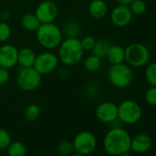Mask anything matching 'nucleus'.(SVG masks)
I'll list each match as a JSON object with an SVG mask.
<instances>
[{
    "mask_svg": "<svg viewBox=\"0 0 156 156\" xmlns=\"http://www.w3.org/2000/svg\"><path fill=\"white\" fill-rule=\"evenodd\" d=\"M59 64L58 55L51 51H43L36 55L33 67L41 74H49L53 72Z\"/></svg>",
    "mask_w": 156,
    "mask_h": 156,
    "instance_id": "1a4fd4ad",
    "label": "nucleus"
},
{
    "mask_svg": "<svg viewBox=\"0 0 156 156\" xmlns=\"http://www.w3.org/2000/svg\"><path fill=\"white\" fill-rule=\"evenodd\" d=\"M19 50L12 44L0 46V67L11 69L18 64Z\"/></svg>",
    "mask_w": 156,
    "mask_h": 156,
    "instance_id": "ddd939ff",
    "label": "nucleus"
},
{
    "mask_svg": "<svg viewBox=\"0 0 156 156\" xmlns=\"http://www.w3.org/2000/svg\"><path fill=\"white\" fill-rule=\"evenodd\" d=\"M145 79L151 87H156V62H151L145 69Z\"/></svg>",
    "mask_w": 156,
    "mask_h": 156,
    "instance_id": "b1692460",
    "label": "nucleus"
},
{
    "mask_svg": "<svg viewBox=\"0 0 156 156\" xmlns=\"http://www.w3.org/2000/svg\"><path fill=\"white\" fill-rule=\"evenodd\" d=\"M145 101L150 106H156V87H151L147 89L144 96Z\"/></svg>",
    "mask_w": 156,
    "mask_h": 156,
    "instance_id": "c85d7f7f",
    "label": "nucleus"
},
{
    "mask_svg": "<svg viewBox=\"0 0 156 156\" xmlns=\"http://www.w3.org/2000/svg\"><path fill=\"white\" fill-rule=\"evenodd\" d=\"M10 77V73L9 69L0 67V86H4L6 85Z\"/></svg>",
    "mask_w": 156,
    "mask_h": 156,
    "instance_id": "7c9ffc66",
    "label": "nucleus"
},
{
    "mask_svg": "<svg viewBox=\"0 0 156 156\" xmlns=\"http://www.w3.org/2000/svg\"><path fill=\"white\" fill-rule=\"evenodd\" d=\"M149 49L142 43L135 42L125 48V62L130 67L140 68L145 66L150 61Z\"/></svg>",
    "mask_w": 156,
    "mask_h": 156,
    "instance_id": "423d86ee",
    "label": "nucleus"
},
{
    "mask_svg": "<svg viewBox=\"0 0 156 156\" xmlns=\"http://www.w3.org/2000/svg\"><path fill=\"white\" fill-rule=\"evenodd\" d=\"M141 117L142 108L140 104L134 100L127 99L118 106V119L122 124H136L140 120Z\"/></svg>",
    "mask_w": 156,
    "mask_h": 156,
    "instance_id": "0eeeda50",
    "label": "nucleus"
},
{
    "mask_svg": "<svg viewBox=\"0 0 156 156\" xmlns=\"http://www.w3.org/2000/svg\"><path fill=\"white\" fill-rule=\"evenodd\" d=\"M80 41H81L82 48L86 51H92L93 50L97 40L93 36H85L80 40Z\"/></svg>",
    "mask_w": 156,
    "mask_h": 156,
    "instance_id": "c756f323",
    "label": "nucleus"
},
{
    "mask_svg": "<svg viewBox=\"0 0 156 156\" xmlns=\"http://www.w3.org/2000/svg\"><path fill=\"white\" fill-rule=\"evenodd\" d=\"M0 21H2V20H1V13H0Z\"/></svg>",
    "mask_w": 156,
    "mask_h": 156,
    "instance_id": "c9c22d12",
    "label": "nucleus"
},
{
    "mask_svg": "<svg viewBox=\"0 0 156 156\" xmlns=\"http://www.w3.org/2000/svg\"><path fill=\"white\" fill-rule=\"evenodd\" d=\"M24 115L28 121H35L41 115V108L36 104H30L27 106Z\"/></svg>",
    "mask_w": 156,
    "mask_h": 156,
    "instance_id": "393cba45",
    "label": "nucleus"
},
{
    "mask_svg": "<svg viewBox=\"0 0 156 156\" xmlns=\"http://www.w3.org/2000/svg\"><path fill=\"white\" fill-rule=\"evenodd\" d=\"M129 8L133 16H140L144 14L147 9V6L144 0H133L129 3Z\"/></svg>",
    "mask_w": 156,
    "mask_h": 156,
    "instance_id": "5701e85b",
    "label": "nucleus"
},
{
    "mask_svg": "<svg viewBox=\"0 0 156 156\" xmlns=\"http://www.w3.org/2000/svg\"><path fill=\"white\" fill-rule=\"evenodd\" d=\"M97 119L106 124H112L118 119V105L111 101L100 103L96 108Z\"/></svg>",
    "mask_w": 156,
    "mask_h": 156,
    "instance_id": "9b49d317",
    "label": "nucleus"
},
{
    "mask_svg": "<svg viewBox=\"0 0 156 156\" xmlns=\"http://www.w3.org/2000/svg\"><path fill=\"white\" fill-rule=\"evenodd\" d=\"M130 141L131 137L126 129L121 127H113L106 133L103 147L108 154L117 156L130 151Z\"/></svg>",
    "mask_w": 156,
    "mask_h": 156,
    "instance_id": "f257e3e1",
    "label": "nucleus"
},
{
    "mask_svg": "<svg viewBox=\"0 0 156 156\" xmlns=\"http://www.w3.org/2000/svg\"><path fill=\"white\" fill-rule=\"evenodd\" d=\"M70 156H85V155H82V154H80V153H77V152H73V153H72Z\"/></svg>",
    "mask_w": 156,
    "mask_h": 156,
    "instance_id": "f704fd0d",
    "label": "nucleus"
},
{
    "mask_svg": "<svg viewBox=\"0 0 156 156\" xmlns=\"http://www.w3.org/2000/svg\"><path fill=\"white\" fill-rule=\"evenodd\" d=\"M106 58L111 64L121 63L125 62V49L117 44H111L109 47Z\"/></svg>",
    "mask_w": 156,
    "mask_h": 156,
    "instance_id": "f3484780",
    "label": "nucleus"
},
{
    "mask_svg": "<svg viewBox=\"0 0 156 156\" xmlns=\"http://www.w3.org/2000/svg\"><path fill=\"white\" fill-rule=\"evenodd\" d=\"M7 152L9 156H26L27 155V148L22 141L15 140L11 141V143L7 148Z\"/></svg>",
    "mask_w": 156,
    "mask_h": 156,
    "instance_id": "412c9836",
    "label": "nucleus"
},
{
    "mask_svg": "<svg viewBox=\"0 0 156 156\" xmlns=\"http://www.w3.org/2000/svg\"><path fill=\"white\" fill-rule=\"evenodd\" d=\"M35 59H36V53L32 49L29 47H23L20 50H19L18 63L21 67H32Z\"/></svg>",
    "mask_w": 156,
    "mask_h": 156,
    "instance_id": "dca6fc26",
    "label": "nucleus"
},
{
    "mask_svg": "<svg viewBox=\"0 0 156 156\" xmlns=\"http://www.w3.org/2000/svg\"><path fill=\"white\" fill-rule=\"evenodd\" d=\"M111 46V42L109 40L103 38L100 40H98L96 41V44L92 50L93 54L98 56L99 58H106V55L108 53V51L109 49V47Z\"/></svg>",
    "mask_w": 156,
    "mask_h": 156,
    "instance_id": "aec40b11",
    "label": "nucleus"
},
{
    "mask_svg": "<svg viewBox=\"0 0 156 156\" xmlns=\"http://www.w3.org/2000/svg\"><path fill=\"white\" fill-rule=\"evenodd\" d=\"M26 156H27V155H26Z\"/></svg>",
    "mask_w": 156,
    "mask_h": 156,
    "instance_id": "4c0bfd02",
    "label": "nucleus"
},
{
    "mask_svg": "<svg viewBox=\"0 0 156 156\" xmlns=\"http://www.w3.org/2000/svg\"><path fill=\"white\" fill-rule=\"evenodd\" d=\"M20 23L25 30L30 32L36 31L41 24L36 17L35 13H26L25 15H23L20 20Z\"/></svg>",
    "mask_w": 156,
    "mask_h": 156,
    "instance_id": "a211bd4d",
    "label": "nucleus"
},
{
    "mask_svg": "<svg viewBox=\"0 0 156 156\" xmlns=\"http://www.w3.org/2000/svg\"><path fill=\"white\" fill-rule=\"evenodd\" d=\"M117 156H131V154L129 153V151H127V152H123V153H120Z\"/></svg>",
    "mask_w": 156,
    "mask_h": 156,
    "instance_id": "72a5a7b5",
    "label": "nucleus"
},
{
    "mask_svg": "<svg viewBox=\"0 0 156 156\" xmlns=\"http://www.w3.org/2000/svg\"><path fill=\"white\" fill-rule=\"evenodd\" d=\"M132 19L133 14L127 5L118 4V6L112 9L110 14L111 22L119 28H124L128 26L131 22Z\"/></svg>",
    "mask_w": 156,
    "mask_h": 156,
    "instance_id": "f8f14e48",
    "label": "nucleus"
},
{
    "mask_svg": "<svg viewBox=\"0 0 156 156\" xmlns=\"http://www.w3.org/2000/svg\"><path fill=\"white\" fill-rule=\"evenodd\" d=\"M35 32L38 42L49 51L58 48L63 40L62 30L53 22L41 23Z\"/></svg>",
    "mask_w": 156,
    "mask_h": 156,
    "instance_id": "7ed1b4c3",
    "label": "nucleus"
},
{
    "mask_svg": "<svg viewBox=\"0 0 156 156\" xmlns=\"http://www.w3.org/2000/svg\"><path fill=\"white\" fill-rule=\"evenodd\" d=\"M72 142L74 152L80 153L85 156L93 153L98 146L97 137L94 133L88 130L78 132L74 136Z\"/></svg>",
    "mask_w": 156,
    "mask_h": 156,
    "instance_id": "6e6552de",
    "label": "nucleus"
},
{
    "mask_svg": "<svg viewBox=\"0 0 156 156\" xmlns=\"http://www.w3.org/2000/svg\"><path fill=\"white\" fill-rule=\"evenodd\" d=\"M131 1H133V0H116V2H117L118 4H120V5H127V6H129V3H130Z\"/></svg>",
    "mask_w": 156,
    "mask_h": 156,
    "instance_id": "473e14b6",
    "label": "nucleus"
},
{
    "mask_svg": "<svg viewBox=\"0 0 156 156\" xmlns=\"http://www.w3.org/2000/svg\"><path fill=\"white\" fill-rule=\"evenodd\" d=\"M108 11V7L104 0H92L88 6L89 15L97 20L106 17Z\"/></svg>",
    "mask_w": 156,
    "mask_h": 156,
    "instance_id": "2eb2a0df",
    "label": "nucleus"
},
{
    "mask_svg": "<svg viewBox=\"0 0 156 156\" xmlns=\"http://www.w3.org/2000/svg\"><path fill=\"white\" fill-rule=\"evenodd\" d=\"M11 36V28L7 21H0V42H6Z\"/></svg>",
    "mask_w": 156,
    "mask_h": 156,
    "instance_id": "a878e982",
    "label": "nucleus"
},
{
    "mask_svg": "<svg viewBox=\"0 0 156 156\" xmlns=\"http://www.w3.org/2000/svg\"><path fill=\"white\" fill-rule=\"evenodd\" d=\"M58 14L59 9L51 0H44L41 2L35 10V15L41 23L54 22L58 17Z\"/></svg>",
    "mask_w": 156,
    "mask_h": 156,
    "instance_id": "9d476101",
    "label": "nucleus"
},
{
    "mask_svg": "<svg viewBox=\"0 0 156 156\" xmlns=\"http://www.w3.org/2000/svg\"><path fill=\"white\" fill-rule=\"evenodd\" d=\"M11 141L10 133L4 129H0V150H7Z\"/></svg>",
    "mask_w": 156,
    "mask_h": 156,
    "instance_id": "cd10ccee",
    "label": "nucleus"
},
{
    "mask_svg": "<svg viewBox=\"0 0 156 156\" xmlns=\"http://www.w3.org/2000/svg\"><path fill=\"white\" fill-rule=\"evenodd\" d=\"M62 32L66 38H79L81 35V28L78 22L70 20L63 25Z\"/></svg>",
    "mask_w": 156,
    "mask_h": 156,
    "instance_id": "6ab92c4d",
    "label": "nucleus"
},
{
    "mask_svg": "<svg viewBox=\"0 0 156 156\" xmlns=\"http://www.w3.org/2000/svg\"><path fill=\"white\" fill-rule=\"evenodd\" d=\"M108 78L113 87L126 88L133 81V72L131 67L125 62L112 64L108 69Z\"/></svg>",
    "mask_w": 156,
    "mask_h": 156,
    "instance_id": "20e7f679",
    "label": "nucleus"
},
{
    "mask_svg": "<svg viewBox=\"0 0 156 156\" xmlns=\"http://www.w3.org/2000/svg\"><path fill=\"white\" fill-rule=\"evenodd\" d=\"M101 64H102L101 58H99L95 54H91L87 56L84 61V67L89 73H95L98 71L101 67Z\"/></svg>",
    "mask_w": 156,
    "mask_h": 156,
    "instance_id": "4be33fe9",
    "label": "nucleus"
},
{
    "mask_svg": "<svg viewBox=\"0 0 156 156\" xmlns=\"http://www.w3.org/2000/svg\"><path fill=\"white\" fill-rule=\"evenodd\" d=\"M155 156H156V155H155Z\"/></svg>",
    "mask_w": 156,
    "mask_h": 156,
    "instance_id": "e433bc0d",
    "label": "nucleus"
},
{
    "mask_svg": "<svg viewBox=\"0 0 156 156\" xmlns=\"http://www.w3.org/2000/svg\"><path fill=\"white\" fill-rule=\"evenodd\" d=\"M59 61L66 66H73L79 63L84 56L79 38H65L59 45Z\"/></svg>",
    "mask_w": 156,
    "mask_h": 156,
    "instance_id": "f03ea898",
    "label": "nucleus"
},
{
    "mask_svg": "<svg viewBox=\"0 0 156 156\" xmlns=\"http://www.w3.org/2000/svg\"><path fill=\"white\" fill-rule=\"evenodd\" d=\"M0 13H1V20H2V21H6L7 20L9 19V13L8 11L4 10V11L0 12Z\"/></svg>",
    "mask_w": 156,
    "mask_h": 156,
    "instance_id": "2f4dec72",
    "label": "nucleus"
},
{
    "mask_svg": "<svg viewBox=\"0 0 156 156\" xmlns=\"http://www.w3.org/2000/svg\"><path fill=\"white\" fill-rule=\"evenodd\" d=\"M41 76L42 75L33 66L20 67L17 74L16 84L22 91H35L41 84Z\"/></svg>",
    "mask_w": 156,
    "mask_h": 156,
    "instance_id": "39448f33",
    "label": "nucleus"
},
{
    "mask_svg": "<svg viewBox=\"0 0 156 156\" xmlns=\"http://www.w3.org/2000/svg\"><path fill=\"white\" fill-rule=\"evenodd\" d=\"M152 146L151 137L144 132L139 133L131 138L130 141V151L135 153L142 154L147 152Z\"/></svg>",
    "mask_w": 156,
    "mask_h": 156,
    "instance_id": "4468645a",
    "label": "nucleus"
},
{
    "mask_svg": "<svg viewBox=\"0 0 156 156\" xmlns=\"http://www.w3.org/2000/svg\"><path fill=\"white\" fill-rule=\"evenodd\" d=\"M58 151L62 156H70L74 152L73 142L69 140H63L58 145Z\"/></svg>",
    "mask_w": 156,
    "mask_h": 156,
    "instance_id": "bb28decb",
    "label": "nucleus"
}]
</instances>
